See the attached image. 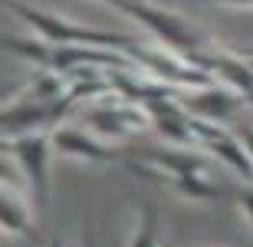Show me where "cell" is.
Here are the masks:
<instances>
[{
    "label": "cell",
    "instance_id": "1",
    "mask_svg": "<svg viewBox=\"0 0 253 247\" xmlns=\"http://www.w3.org/2000/svg\"><path fill=\"white\" fill-rule=\"evenodd\" d=\"M7 7L17 13L20 20H27L30 27L40 33L43 43H53V47H115V49H135V40L131 37H119V33H102V30H89V27H76V23H66V20L53 17V13H43L37 7H27L20 0H7Z\"/></svg>",
    "mask_w": 253,
    "mask_h": 247
},
{
    "label": "cell",
    "instance_id": "2",
    "mask_svg": "<svg viewBox=\"0 0 253 247\" xmlns=\"http://www.w3.org/2000/svg\"><path fill=\"white\" fill-rule=\"evenodd\" d=\"M119 10L128 13V17H135L138 23H145V27H148L158 40H165L168 47L181 49V53H194V49L204 43L201 33H197L191 23H184L181 17H174V13H168V10L148 7V3H131V0H122Z\"/></svg>",
    "mask_w": 253,
    "mask_h": 247
},
{
    "label": "cell",
    "instance_id": "3",
    "mask_svg": "<svg viewBox=\"0 0 253 247\" xmlns=\"http://www.w3.org/2000/svg\"><path fill=\"white\" fill-rule=\"evenodd\" d=\"M10 152L17 155L20 168L27 175L30 195L37 201L40 211H46L49 201V155H53V145H49L46 135H20L10 142Z\"/></svg>",
    "mask_w": 253,
    "mask_h": 247
},
{
    "label": "cell",
    "instance_id": "4",
    "mask_svg": "<svg viewBox=\"0 0 253 247\" xmlns=\"http://www.w3.org/2000/svg\"><path fill=\"white\" fill-rule=\"evenodd\" d=\"M188 125H191V135L204 139V148H211L217 158H224L240 178L253 181V162H250V155L244 152V145L237 142V139H230L227 132H220V129H214V125H204V122H191L188 119Z\"/></svg>",
    "mask_w": 253,
    "mask_h": 247
},
{
    "label": "cell",
    "instance_id": "5",
    "mask_svg": "<svg viewBox=\"0 0 253 247\" xmlns=\"http://www.w3.org/2000/svg\"><path fill=\"white\" fill-rule=\"evenodd\" d=\"M49 145H53V152H63V155H69V158H83V162H115V158H119L115 148L95 142V139H89L85 132L69 129V125H66V129H56V132L49 135Z\"/></svg>",
    "mask_w": 253,
    "mask_h": 247
},
{
    "label": "cell",
    "instance_id": "6",
    "mask_svg": "<svg viewBox=\"0 0 253 247\" xmlns=\"http://www.w3.org/2000/svg\"><path fill=\"white\" fill-rule=\"evenodd\" d=\"M66 105H69V99L63 96L59 102H20L13 109H3L0 112V132H27L33 125H46L63 115Z\"/></svg>",
    "mask_w": 253,
    "mask_h": 247
},
{
    "label": "cell",
    "instance_id": "7",
    "mask_svg": "<svg viewBox=\"0 0 253 247\" xmlns=\"http://www.w3.org/2000/svg\"><path fill=\"white\" fill-rule=\"evenodd\" d=\"M0 231L7 234H20V238L37 241V231H33V221H30L27 204L7 191H0Z\"/></svg>",
    "mask_w": 253,
    "mask_h": 247
},
{
    "label": "cell",
    "instance_id": "8",
    "mask_svg": "<svg viewBox=\"0 0 253 247\" xmlns=\"http://www.w3.org/2000/svg\"><path fill=\"white\" fill-rule=\"evenodd\" d=\"M151 165H158L174 178H184V175H201L204 171V158L201 155H191V152H145Z\"/></svg>",
    "mask_w": 253,
    "mask_h": 247
},
{
    "label": "cell",
    "instance_id": "9",
    "mask_svg": "<svg viewBox=\"0 0 253 247\" xmlns=\"http://www.w3.org/2000/svg\"><path fill=\"white\" fill-rule=\"evenodd\" d=\"M89 122L95 125V132L125 135L128 129H138L141 125V115L128 112V109H92V112H89Z\"/></svg>",
    "mask_w": 253,
    "mask_h": 247
},
{
    "label": "cell",
    "instance_id": "10",
    "mask_svg": "<svg viewBox=\"0 0 253 247\" xmlns=\"http://www.w3.org/2000/svg\"><path fill=\"white\" fill-rule=\"evenodd\" d=\"M188 105H191V109H197L201 115H214V119H224V115H230L237 105H240V99H237L234 93H224V89H211V93L191 96Z\"/></svg>",
    "mask_w": 253,
    "mask_h": 247
},
{
    "label": "cell",
    "instance_id": "11",
    "mask_svg": "<svg viewBox=\"0 0 253 247\" xmlns=\"http://www.w3.org/2000/svg\"><path fill=\"white\" fill-rule=\"evenodd\" d=\"M171 188L178 195H188V198H201V201H214V198H224V188H217L211 181H204L201 175H184V178H174Z\"/></svg>",
    "mask_w": 253,
    "mask_h": 247
},
{
    "label": "cell",
    "instance_id": "12",
    "mask_svg": "<svg viewBox=\"0 0 253 247\" xmlns=\"http://www.w3.org/2000/svg\"><path fill=\"white\" fill-rule=\"evenodd\" d=\"M128 247H158V211H155V204L141 208V224Z\"/></svg>",
    "mask_w": 253,
    "mask_h": 247
},
{
    "label": "cell",
    "instance_id": "13",
    "mask_svg": "<svg viewBox=\"0 0 253 247\" xmlns=\"http://www.w3.org/2000/svg\"><path fill=\"white\" fill-rule=\"evenodd\" d=\"M0 43L7 49H13V53H20V56L33 59V63H40V66H46L49 63V47L43 43V40H13V37H0Z\"/></svg>",
    "mask_w": 253,
    "mask_h": 247
},
{
    "label": "cell",
    "instance_id": "14",
    "mask_svg": "<svg viewBox=\"0 0 253 247\" xmlns=\"http://www.w3.org/2000/svg\"><path fill=\"white\" fill-rule=\"evenodd\" d=\"M33 96H40V102H59L63 99V86H59L56 76H40L37 79V89H33Z\"/></svg>",
    "mask_w": 253,
    "mask_h": 247
},
{
    "label": "cell",
    "instance_id": "15",
    "mask_svg": "<svg viewBox=\"0 0 253 247\" xmlns=\"http://www.w3.org/2000/svg\"><path fill=\"white\" fill-rule=\"evenodd\" d=\"M240 204H244L247 218H250V224H253V191H240Z\"/></svg>",
    "mask_w": 253,
    "mask_h": 247
},
{
    "label": "cell",
    "instance_id": "16",
    "mask_svg": "<svg viewBox=\"0 0 253 247\" xmlns=\"http://www.w3.org/2000/svg\"><path fill=\"white\" fill-rule=\"evenodd\" d=\"M197 3H230V7H253V0H197Z\"/></svg>",
    "mask_w": 253,
    "mask_h": 247
},
{
    "label": "cell",
    "instance_id": "17",
    "mask_svg": "<svg viewBox=\"0 0 253 247\" xmlns=\"http://www.w3.org/2000/svg\"><path fill=\"white\" fill-rule=\"evenodd\" d=\"M240 145H244V152L250 155V162H253V132H240Z\"/></svg>",
    "mask_w": 253,
    "mask_h": 247
},
{
    "label": "cell",
    "instance_id": "18",
    "mask_svg": "<svg viewBox=\"0 0 253 247\" xmlns=\"http://www.w3.org/2000/svg\"><path fill=\"white\" fill-rule=\"evenodd\" d=\"M0 181H13V168H10L3 158H0Z\"/></svg>",
    "mask_w": 253,
    "mask_h": 247
},
{
    "label": "cell",
    "instance_id": "19",
    "mask_svg": "<svg viewBox=\"0 0 253 247\" xmlns=\"http://www.w3.org/2000/svg\"><path fill=\"white\" fill-rule=\"evenodd\" d=\"M85 247H99V244H95V238H92V231H85Z\"/></svg>",
    "mask_w": 253,
    "mask_h": 247
},
{
    "label": "cell",
    "instance_id": "20",
    "mask_svg": "<svg viewBox=\"0 0 253 247\" xmlns=\"http://www.w3.org/2000/svg\"><path fill=\"white\" fill-rule=\"evenodd\" d=\"M49 247H63V241H59L56 234H53V238H49Z\"/></svg>",
    "mask_w": 253,
    "mask_h": 247
},
{
    "label": "cell",
    "instance_id": "21",
    "mask_svg": "<svg viewBox=\"0 0 253 247\" xmlns=\"http://www.w3.org/2000/svg\"><path fill=\"white\" fill-rule=\"evenodd\" d=\"M0 152H10V142H7V139H0Z\"/></svg>",
    "mask_w": 253,
    "mask_h": 247
},
{
    "label": "cell",
    "instance_id": "22",
    "mask_svg": "<svg viewBox=\"0 0 253 247\" xmlns=\"http://www.w3.org/2000/svg\"><path fill=\"white\" fill-rule=\"evenodd\" d=\"M105 3H112V7H119V3H122V0H105Z\"/></svg>",
    "mask_w": 253,
    "mask_h": 247
},
{
    "label": "cell",
    "instance_id": "23",
    "mask_svg": "<svg viewBox=\"0 0 253 247\" xmlns=\"http://www.w3.org/2000/svg\"><path fill=\"white\" fill-rule=\"evenodd\" d=\"M3 89H7V83H0V93H3Z\"/></svg>",
    "mask_w": 253,
    "mask_h": 247
}]
</instances>
